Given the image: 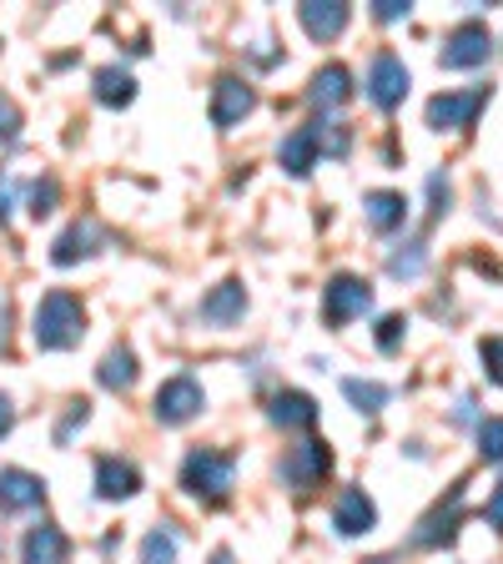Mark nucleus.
<instances>
[{
  "label": "nucleus",
  "instance_id": "nucleus-13",
  "mask_svg": "<svg viewBox=\"0 0 503 564\" xmlns=\"http://www.w3.org/2000/svg\"><path fill=\"white\" fill-rule=\"evenodd\" d=\"M46 499V484L25 469H0V514H21Z\"/></svg>",
  "mask_w": 503,
  "mask_h": 564
},
{
  "label": "nucleus",
  "instance_id": "nucleus-3",
  "mask_svg": "<svg viewBox=\"0 0 503 564\" xmlns=\"http://www.w3.org/2000/svg\"><path fill=\"white\" fill-rule=\"evenodd\" d=\"M328 474H332V448L322 438H307V444L287 448V458H282V479H287L293 494H313Z\"/></svg>",
  "mask_w": 503,
  "mask_h": 564
},
{
  "label": "nucleus",
  "instance_id": "nucleus-29",
  "mask_svg": "<svg viewBox=\"0 0 503 564\" xmlns=\"http://www.w3.org/2000/svg\"><path fill=\"white\" fill-rule=\"evenodd\" d=\"M15 137H21V106L0 91V147H11Z\"/></svg>",
  "mask_w": 503,
  "mask_h": 564
},
{
  "label": "nucleus",
  "instance_id": "nucleus-21",
  "mask_svg": "<svg viewBox=\"0 0 503 564\" xmlns=\"http://www.w3.org/2000/svg\"><path fill=\"white\" fill-rule=\"evenodd\" d=\"M368 223H373V232L403 227L408 223V197H403V192H373V197H368Z\"/></svg>",
  "mask_w": 503,
  "mask_h": 564
},
{
  "label": "nucleus",
  "instance_id": "nucleus-32",
  "mask_svg": "<svg viewBox=\"0 0 503 564\" xmlns=\"http://www.w3.org/2000/svg\"><path fill=\"white\" fill-rule=\"evenodd\" d=\"M86 419H91V403H86V399H76V403H70V413H66V423H61V429H56V438H61V444H66V438L76 434V423H86Z\"/></svg>",
  "mask_w": 503,
  "mask_h": 564
},
{
  "label": "nucleus",
  "instance_id": "nucleus-16",
  "mask_svg": "<svg viewBox=\"0 0 503 564\" xmlns=\"http://www.w3.org/2000/svg\"><path fill=\"white\" fill-rule=\"evenodd\" d=\"M267 419L277 423V429H313V423H317V403L307 399V393H297V388H282V393H272Z\"/></svg>",
  "mask_w": 503,
  "mask_h": 564
},
{
  "label": "nucleus",
  "instance_id": "nucleus-23",
  "mask_svg": "<svg viewBox=\"0 0 503 564\" xmlns=\"http://www.w3.org/2000/svg\"><path fill=\"white\" fill-rule=\"evenodd\" d=\"M352 96V70L348 66H322L313 76V101L317 106H342Z\"/></svg>",
  "mask_w": 503,
  "mask_h": 564
},
{
  "label": "nucleus",
  "instance_id": "nucleus-26",
  "mask_svg": "<svg viewBox=\"0 0 503 564\" xmlns=\"http://www.w3.org/2000/svg\"><path fill=\"white\" fill-rule=\"evenodd\" d=\"M61 202V182L56 176H41V182H31V217L41 223V217H51Z\"/></svg>",
  "mask_w": 503,
  "mask_h": 564
},
{
  "label": "nucleus",
  "instance_id": "nucleus-37",
  "mask_svg": "<svg viewBox=\"0 0 503 564\" xmlns=\"http://www.w3.org/2000/svg\"><path fill=\"white\" fill-rule=\"evenodd\" d=\"M211 564H237V560H232V550H217L211 554Z\"/></svg>",
  "mask_w": 503,
  "mask_h": 564
},
{
  "label": "nucleus",
  "instance_id": "nucleus-8",
  "mask_svg": "<svg viewBox=\"0 0 503 564\" xmlns=\"http://www.w3.org/2000/svg\"><path fill=\"white\" fill-rule=\"evenodd\" d=\"M252 106H258V96H252V86L242 82V76H222V82L211 86V127H237L242 117H252Z\"/></svg>",
  "mask_w": 503,
  "mask_h": 564
},
{
  "label": "nucleus",
  "instance_id": "nucleus-5",
  "mask_svg": "<svg viewBox=\"0 0 503 564\" xmlns=\"http://www.w3.org/2000/svg\"><path fill=\"white\" fill-rule=\"evenodd\" d=\"M207 409V393H201V383L197 378H166L162 388H156V403H152V413L166 423V429H182V423H192L197 413Z\"/></svg>",
  "mask_w": 503,
  "mask_h": 564
},
{
  "label": "nucleus",
  "instance_id": "nucleus-18",
  "mask_svg": "<svg viewBox=\"0 0 503 564\" xmlns=\"http://www.w3.org/2000/svg\"><path fill=\"white\" fill-rule=\"evenodd\" d=\"M242 313H247V293H242V282H222V288H211V293L201 297V317H207V323H217V328L237 323Z\"/></svg>",
  "mask_w": 503,
  "mask_h": 564
},
{
  "label": "nucleus",
  "instance_id": "nucleus-6",
  "mask_svg": "<svg viewBox=\"0 0 503 564\" xmlns=\"http://www.w3.org/2000/svg\"><path fill=\"white\" fill-rule=\"evenodd\" d=\"M483 101H489V91L483 86H473V91H444V96H434L428 101V127L434 131H463V127H473V117L483 111Z\"/></svg>",
  "mask_w": 503,
  "mask_h": 564
},
{
  "label": "nucleus",
  "instance_id": "nucleus-7",
  "mask_svg": "<svg viewBox=\"0 0 503 564\" xmlns=\"http://www.w3.org/2000/svg\"><path fill=\"white\" fill-rule=\"evenodd\" d=\"M408 96V66H403L398 56H373V66H368V101L378 106V111H393V106Z\"/></svg>",
  "mask_w": 503,
  "mask_h": 564
},
{
  "label": "nucleus",
  "instance_id": "nucleus-4",
  "mask_svg": "<svg viewBox=\"0 0 503 564\" xmlns=\"http://www.w3.org/2000/svg\"><path fill=\"white\" fill-rule=\"evenodd\" d=\"M368 307H373V288L363 278H352V272H338L322 288V317H328L332 328H348L352 317H363Z\"/></svg>",
  "mask_w": 503,
  "mask_h": 564
},
{
  "label": "nucleus",
  "instance_id": "nucleus-9",
  "mask_svg": "<svg viewBox=\"0 0 503 564\" xmlns=\"http://www.w3.org/2000/svg\"><path fill=\"white\" fill-rule=\"evenodd\" d=\"M489 51H493V41H489V31H483L479 21H469V25H458L453 35L444 41V66L448 70H469V66H483L489 61Z\"/></svg>",
  "mask_w": 503,
  "mask_h": 564
},
{
  "label": "nucleus",
  "instance_id": "nucleus-24",
  "mask_svg": "<svg viewBox=\"0 0 503 564\" xmlns=\"http://www.w3.org/2000/svg\"><path fill=\"white\" fill-rule=\"evenodd\" d=\"M342 393L358 413H378L387 403V388L383 383H368V378H342Z\"/></svg>",
  "mask_w": 503,
  "mask_h": 564
},
{
  "label": "nucleus",
  "instance_id": "nucleus-15",
  "mask_svg": "<svg viewBox=\"0 0 503 564\" xmlns=\"http://www.w3.org/2000/svg\"><path fill=\"white\" fill-rule=\"evenodd\" d=\"M141 489V469L131 458H101L96 464V494L101 499H131Z\"/></svg>",
  "mask_w": 503,
  "mask_h": 564
},
{
  "label": "nucleus",
  "instance_id": "nucleus-30",
  "mask_svg": "<svg viewBox=\"0 0 503 564\" xmlns=\"http://www.w3.org/2000/svg\"><path fill=\"white\" fill-rule=\"evenodd\" d=\"M403 328H408V317H403V313H387L383 323H378V348L393 352L403 343Z\"/></svg>",
  "mask_w": 503,
  "mask_h": 564
},
{
  "label": "nucleus",
  "instance_id": "nucleus-25",
  "mask_svg": "<svg viewBox=\"0 0 503 564\" xmlns=\"http://www.w3.org/2000/svg\"><path fill=\"white\" fill-rule=\"evenodd\" d=\"M141 564H176V534L172 529H152L141 544Z\"/></svg>",
  "mask_w": 503,
  "mask_h": 564
},
{
  "label": "nucleus",
  "instance_id": "nucleus-34",
  "mask_svg": "<svg viewBox=\"0 0 503 564\" xmlns=\"http://www.w3.org/2000/svg\"><path fill=\"white\" fill-rule=\"evenodd\" d=\"M403 15H408L403 0H378V21H403Z\"/></svg>",
  "mask_w": 503,
  "mask_h": 564
},
{
  "label": "nucleus",
  "instance_id": "nucleus-35",
  "mask_svg": "<svg viewBox=\"0 0 503 564\" xmlns=\"http://www.w3.org/2000/svg\"><path fill=\"white\" fill-rule=\"evenodd\" d=\"M489 524L503 529V479H499V489H493V499H489Z\"/></svg>",
  "mask_w": 503,
  "mask_h": 564
},
{
  "label": "nucleus",
  "instance_id": "nucleus-2",
  "mask_svg": "<svg viewBox=\"0 0 503 564\" xmlns=\"http://www.w3.org/2000/svg\"><path fill=\"white\" fill-rule=\"evenodd\" d=\"M232 479H237V458L222 454V448H192L187 464H182V489L201 505H222L232 494Z\"/></svg>",
  "mask_w": 503,
  "mask_h": 564
},
{
  "label": "nucleus",
  "instance_id": "nucleus-22",
  "mask_svg": "<svg viewBox=\"0 0 503 564\" xmlns=\"http://www.w3.org/2000/svg\"><path fill=\"white\" fill-rule=\"evenodd\" d=\"M282 166H287V172L293 176H307L317 166V137H313V127H297L293 137L282 141Z\"/></svg>",
  "mask_w": 503,
  "mask_h": 564
},
{
  "label": "nucleus",
  "instance_id": "nucleus-31",
  "mask_svg": "<svg viewBox=\"0 0 503 564\" xmlns=\"http://www.w3.org/2000/svg\"><path fill=\"white\" fill-rule=\"evenodd\" d=\"M479 358H483V368H489V378L503 388V338H483L479 343Z\"/></svg>",
  "mask_w": 503,
  "mask_h": 564
},
{
  "label": "nucleus",
  "instance_id": "nucleus-12",
  "mask_svg": "<svg viewBox=\"0 0 503 564\" xmlns=\"http://www.w3.org/2000/svg\"><path fill=\"white\" fill-rule=\"evenodd\" d=\"M297 15H303V31L313 35V41H338L352 21V11L342 6V0H307Z\"/></svg>",
  "mask_w": 503,
  "mask_h": 564
},
{
  "label": "nucleus",
  "instance_id": "nucleus-11",
  "mask_svg": "<svg viewBox=\"0 0 503 564\" xmlns=\"http://www.w3.org/2000/svg\"><path fill=\"white\" fill-rule=\"evenodd\" d=\"M373 524H378L373 499H368L363 489H342L338 505H332V529H338V534H348V540H358V534H368Z\"/></svg>",
  "mask_w": 503,
  "mask_h": 564
},
{
  "label": "nucleus",
  "instance_id": "nucleus-17",
  "mask_svg": "<svg viewBox=\"0 0 503 564\" xmlns=\"http://www.w3.org/2000/svg\"><path fill=\"white\" fill-rule=\"evenodd\" d=\"M21 560L25 564H66L70 544H66V534H61L56 524H35L31 534H25V544H21Z\"/></svg>",
  "mask_w": 503,
  "mask_h": 564
},
{
  "label": "nucleus",
  "instance_id": "nucleus-14",
  "mask_svg": "<svg viewBox=\"0 0 503 564\" xmlns=\"http://www.w3.org/2000/svg\"><path fill=\"white\" fill-rule=\"evenodd\" d=\"M458 519H463V489L448 494V509H434V514L418 524V534H413V544H423V550H438V544H453L458 534Z\"/></svg>",
  "mask_w": 503,
  "mask_h": 564
},
{
  "label": "nucleus",
  "instance_id": "nucleus-19",
  "mask_svg": "<svg viewBox=\"0 0 503 564\" xmlns=\"http://www.w3.org/2000/svg\"><path fill=\"white\" fill-rule=\"evenodd\" d=\"M96 378H101V388H111V393H127V388L136 383V352H131L127 343H117V348L101 358Z\"/></svg>",
  "mask_w": 503,
  "mask_h": 564
},
{
  "label": "nucleus",
  "instance_id": "nucleus-36",
  "mask_svg": "<svg viewBox=\"0 0 503 564\" xmlns=\"http://www.w3.org/2000/svg\"><path fill=\"white\" fill-rule=\"evenodd\" d=\"M11 423H15V409H11V399H6V393H0V438L11 434Z\"/></svg>",
  "mask_w": 503,
  "mask_h": 564
},
{
  "label": "nucleus",
  "instance_id": "nucleus-27",
  "mask_svg": "<svg viewBox=\"0 0 503 564\" xmlns=\"http://www.w3.org/2000/svg\"><path fill=\"white\" fill-rule=\"evenodd\" d=\"M423 262H428V247L408 242V252H393V258H387V272H393V278H418Z\"/></svg>",
  "mask_w": 503,
  "mask_h": 564
},
{
  "label": "nucleus",
  "instance_id": "nucleus-1",
  "mask_svg": "<svg viewBox=\"0 0 503 564\" xmlns=\"http://www.w3.org/2000/svg\"><path fill=\"white\" fill-rule=\"evenodd\" d=\"M86 333V307L76 293H66V288H56V293L41 297V307H35V323H31V338L35 348L46 352H66L76 348Z\"/></svg>",
  "mask_w": 503,
  "mask_h": 564
},
{
  "label": "nucleus",
  "instance_id": "nucleus-28",
  "mask_svg": "<svg viewBox=\"0 0 503 564\" xmlns=\"http://www.w3.org/2000/svg\"><path fill=\"white\" fill-rule=\"evenodd\" d=\"M479 454L489 458V464H503V419L479 423Z\"/></svg>",
  "mask_w": 503,
  "mask_h": 564
},
{
  "label": "nucleus",
  "instance_id": "nucleus-10",
  "mask_svg": "<svg viewBox=\"0 0 503 564\" xmlns=\"http://www.w3.org/2000/svg\"><path fill=\"white\" fill-rule=\"evenodd\" d=\"M106 242V232H101V223L96 217H76V223L66 227V232L51 242V262L56 268H70V262H81V258H91L96 247Z\"/></svg>",
  "mask_w": 503,
  "mask_h": 564
},
{
  "label": "nucleus",
  "instance_id": "nucleus-33",
  "mask_svg": "<svg viewBox=\"0 0 503 564\" xmlns=\"http://www.w3.org/2000/svg\"><path fill=\"white\" fill-rule=\"evenodd\" d=\"M0 352H11V303L0 293Z\"/></svg>",
  "mask_w": 503,
  "mask_h": 564
},
{
  "label": "nucleus",
  "instance_id": "nucleus-20",
  "mask_svg": "<svg viewBox=\"0 0 503 564\" xmlns=\"http://www.w3.org/2000/svg\"><path fill=\"white\" fill-rule=\"evenodd\" d=\"M96 101L101 106H131L136 101V76L121 66H101L96 70Z\"/></svg>",
  "mask_w": 503,
  "mask_h": 564
}]
</instances>
